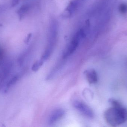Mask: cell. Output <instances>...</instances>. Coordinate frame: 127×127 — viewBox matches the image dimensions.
<instances>
[{"mask_svg":"<svg viewBox=\"0 0 127 127\" xmlns=\"http://www.w3.org/2000/svg\"><path fill=\"white\" fill-rule=\"evenodd\" d=\"M112 107L105 111L104 119L107 124L112 127L119 126L127 121V109L115 99L109 100Z\"/></svg>","mask_w":127,"mask_h":127,"instance_id":"obj_1","label":"cell"},{"mask_svg":"<svg viewBox=\"0 0 127 127\" xmlns=\"http://www.w3.org/2000/svg\"><path fill=\"white\" fill-rule=\"evenodd\" d=\"M86 33L83 28L79 30L73 36L71 42L63 54L64 58H67L71 55L77 49L81 40L86 36Z\"/></svg>","mask_w":127,"mask_h":127,"instance_id":"obj_2","label":"cell"},{"mask_svg":"<svg viewBox=\"0 0 127 127\" xmlns=\"http://www.w3.org/2000/svg\"><path fill=\"white\" fill-rule=\"evenodd\" d=\"M73 106L86 117L90 118H92L94 117V113L92 110L84 103L76 101L73 103Z\"/></svg>","mask_w":127,"mask_h":127,"instance_id":"obj_3","label":"cell"},{"mask_svg":"<svg viewBox=\"0 0 127 127\" xmlns=\"http://www.w3.org/2000/svg\"><path fill=\"white\" fill-rule=\"evenodd\" d=\"M65 114V111L63 109H58L54 110L49 118V124L52 125L56 123L62 118Z\"/></svg>","mask_w":127,"mask_h":127,"instance_id":"obj_4","label":"cell"},{"mask_svg":"<svg viewBox=\"0 0 127 127\" xmlns=\"http://www.w3.org/2000/svg\"><path fill=\"white\" fill-rule=\"evenodd\" d=\"M86 75L87 79L90 84H94L97 82V74L95 70L93 69L88 70L86 71Z\"/></svg>","mask_w":127,"mask_h":127,"instance_id":"obj_5","label":"cell"},{"mask_svg":"<svg viewBox=\"0 0 127 127\" xmlns=\"http://www.w3.org/2000/svg\"><path fill=\"white\" fill-rule=\"evenodd\" d=\"M78 3L77 1L73 0L69 4L67 8V10L70 14H72L75 11L77 8Z\"/></svg>","mask_w":127,"mask_h":127,"instance_id":"obj_6","label":"cell"},{"mask_svg":"<svg viewBox=\"0 0 127 127\" xmlns=\"http://www.w3.org/2000/svg\"><path fill=\"white\" fill-rule=\"evenodd\" d=\"M119 12L123 15H127V3H122L118 7Z\"/></svg>","mask_w":127,"mask_h":127,"instance_id":"obj_7","label":"cell"},{"mask_svg":"<svg viewBox=\"0 0 127 127\" xmlns=\"http://www.w3.org/2000/svg\"><path fill=\"white\" fill-rule=\"evenodd\" d=\"M44 62L42 61V60L40 59L39 60L36 61L34 64L33 65L32 67V71L34 72H36L39 70L40 67L42 65Z\"/></svg>","mask_w":127,"mask_h":127,"instance_id":"obj_8","label":"cell"},{"mask_svg":"<svg viewBox=\"0 0 127 127\" xmlns=\"http://www.w3.org/2000/svg\"><path fill=\"white\" fill-rule=\"evenodd\" d=\"M29 9V6L27 4L22 5L18 11V14L20 16H22L24 15L28 11Z\"/></svg>","mask_w":127,"mask_h":127,"instance_id":"obj_9","label":"cell"},{"mask_svg":"<svg viewBox=\"0 0 127 127\" xmlns=\"http://www.w3.org/2000/svg\"><path fill=\"white\" fill-rule=\"evenodd\" d=\"M19 78V76L18 75H16L14 76L11 80H10L8 82L6 86V88L5 90L8 89L9 88H10L13 85L17 82Z\"/></svg>","mask_w":127,"mask_h":127,"instance_id":"obj_10","label":"cell"},{"mask_svg":"<svg viewBox=\"0 0 127 127\" xmlns=\"http://www.w3.org/2000/svg\"><path fill=\"white\" fill-rule=\"evenodd\" d=\"M4 53L3 50L1 47H0V63L4 59Z\"/></svg>","mask_w":127,"mask_h":127,"instance_id":"obj_11","label":"cell"},{"mask_svg":"<svg viewBox=\"0 0 127 127\" xmlns=\"http://www.w3.org/2000/svg\"><path fill=\"white\" fill-rule=\"evenodd\" d=\"M19 1V0H12V6L14 7L16 6L18 3Z\"/></svg>","mask_w":127,"mask_h":127,"instance_id":"obj_12","label":"cell"}]
</instances>
